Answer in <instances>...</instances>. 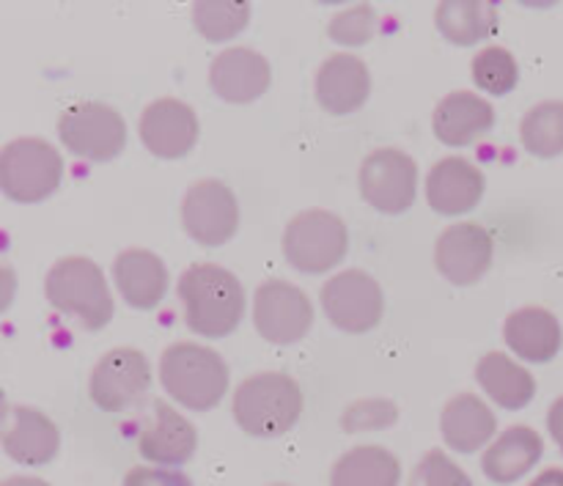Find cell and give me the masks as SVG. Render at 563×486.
I'll list each match as a JSON object with an SVG mask.
<instances>
[{
  "mask_svg": "<svg viewBox=\"0 0 563 486\" xmlns=\"http://www.w3.org/2000/svg\"><path fill=\"white\" fill-rule=\"evenodd\" d=\"M179 300L190 333L225 339L245 317V289L231 269L220 264H192L179 278Z\"/></svg>",
  "mask_w": 563,
  "mask_h": 486,
  "instance_id": "obj_1",
  "label": "cell"
},
{
  "mask_svg": "<svg viewBox=\"0 0 563 486\" xmlns=\"http://www.w3.org/2000/svg\"><path fill=\"white\" fill-rule=\"evenodd\" d=\"M229 379L223 357L192 341L170 344L159 357V385L185 410H214L229 390Z\"/></svg>",
  "mask_w": 563,
  "mask_h": 486,
  "instance_id": "obj_2",
  "label": "cell"
},
{
  "mask_svg": "<svg viewBox=\"0 0 563 486\" xmlns=\"http://www.w3.org/2000/svg\"><path fill=\"white\" fill-rule=\"evenodd\" d=\"M231 412L242 432L251 438H280L300 421L302 390L289 374H253L234 390Z\"/></svg>",
  "mask_w": 563,
  "mask_h": 486,
  "instance_id": "obj_3",
  "label": "cell"
},
{
  "mask_svg": "<svg viewBox=\"0 0 563 486\" xmlns=\"http://www.w3.org/2000/svg\"><path fill=\"white\" fill-rule=\"evenodd\" d=\"M44 295L55 311L75 317L86 330L108 328L115 306L102 267L86 256H66L44 278Z\"/></svg>",
  "mask_w": 563,
  "mask_h": 486,
  "instance_id": "obj_4",
  "label": "cell"
},
{
  "mask_svg": "<svg viewBox=\"0 0 563 486\" xmlns=\"http://www.w3.org/2000/svg\"><path fill=\"white\" fill-rule=\"evenodd\" d=\"M64 181V159L42 137H16L0 148V192L14 203H42Z\"/></svg>",
  "mask_w": 563,
  "mask_h": 486,
  "instance_id": "obj_5",
  "label": "cell"
},
{
  "mask_svg": "<svg viewBox=\"0 0 563 486\" xmlns=\"http://www.w3.org/2000/svg\"><path fill=\"white\" fill-rule=\"evenodd\" d=\"M346 251H350L346 223L328 209H306L295 214L284 231V256L297 273H330L344 262Z\"/></svg>",
  "mask_w": 563,
  "mask_h": 486,
  "instance_id": "obj_6",
  "label": "cell"
},
{
  "mask_svg": "<svg viewBox=\"0 0 563 486\" xmlns=\"http://www.w3.org/2000/svg\"><path fill=\"white\" fill-rule=\"evenodd\" d=\"M58 137L75 157L110 163L124 152L126 124L110 104L77 102L60 113Z\"/></svg>",
  "mask_w": 563,
  "mask_h": 486,
  "instance_id": "obj_7",
  "label": "cell"
},
{
  "mask_svg": "<svg viewBox=\"0 0 563 486\" xmlns=\"http://www.w3.org/2000/svg\"><path fill=\"white\" fill-rule=\"evenodd\" d=\"M313 324V306L300 286L289 280H264L253 295V328L275 346L297 344Z\"/></svg>",
  "mask_w": 563,
  "mask_h": 486,
  "instance_id": "obj_8",
  "label": "cell"
},
{
  "mask_svg": "<svg viewBox=\"0 0 563 486\" xmlns=\"http://www.w3.org/2000/svg\"><path fill=\"white\" fill-rule=\"evenodd\" d=\"M330 324L341 333L363 335L379 324L385 313V297L377 280L363 269H344L333 275L319 291Z\"/></svg>",
  "mask_w": 563,
  "mask_h": 486,
  "instance_id": "obj_9",
  "label": "cell"
},
{
  "mask_svg": "<svg viewBox=\"0 0 563 486\" xmlns=\"http://www.w3.org/2000/svg\"><path fill=\"white\" fill-rule=\"evenodd\" d=\"M152 390L148 357L135 346H115L99 357L91 372L88 394L102 412H124Z\"/></svg>",
  "mask_w": 563,
  "mask_h": 486,
  "instance_id": "obj_10",
  "label": "cell"
},
{
  "mask_svg": "<svg viewBox=\"0 0 563 486\" xmlns=\"http://www.w3.org/2000/svg\"><path fill=\"white\" fill-rule=\"evenodd\" d=\"M361 196L383 214H401L416 203L418 165L407 152L383 146L361 165Z\"/></svg>",
  "mask_w": 563,
  "mask_h": 486,
  "instance_id": "obj_11",
  "label": "cell"
},
{
  "mask_svg": "<svg viewBox=\"0 0 563 486\" xmlns=\"http://www.w3.org/2000/svg\"><path fill=\"white\" fill-rule=\"evenodd\" d=\"M181 225L203 247H220L240 231V203L234 190L218 179L190 185L181 201Z\"/></svg>",
  "mask_w": 563,
  "mask_h": 486,
  "instance_id": "obj_12",
  "label": "cell"
},
{
  "mask_svg": "<svg viewBox=\"0 0 563 486\" xmlns=\"http://www.w3.org/2000/svg\"><path fill=\"white\" fill-rule=\"evenodd\" d=\"M495 256L493 234L482 223H454L434 242L438 273L454 286H473L489 273Z\"/></svg>",
  "mask_w": 563,
  "mask_h": 486,
  "instance_id": "obj_13",
  "label": "cell"
},
{
  "mask_svg": "<svg viewBox=\"0 0 563 486\" xmlns=\"http://www.w3.org/2000/svg\"><path fill=\"white\" fill-rule=\"evenodd\" d=\"M137 135L146 152L157 159H181L196 148L201 124H198L196 110L187 102L174 97L154 99L146 104L137 124Z\"/></svg>",
  "mask_w": 563,
  "mask_h": 486,
  "instance_id": "obj_14",
  "label": "cell"
},
{
  "mask_svg": "<svg viewBox=\"0 0 563 486\" xmlns=\"http://www.w3.org/2000/svg\"><path fill=\"white\" fill-rule=\"evenodd\" d=\"M198 432L168 401H154L152 418L137 434V451L154 467H181L196 456Z\"/></svg>",
  "mask_w": 563,
  "mask_h": 486,
  "instance_id": "obj_15",
  "label": "cell"
},
{
  "mask_svg": "<svg viewBox=\"0 0 563 486\" xmlns=\"http://www.w3.org/2000/svg\"><path fill=\"white\" fill-rule=\"evenodd\" d=\"M487 179L482 168L465 157H443L429 168L427 201L443 218H460L482 203Z\"/></svg>",
  "mask_w": 563,
  "mask_h": 486,
  "instance_id": "obj_16",
  "label": "cell"
},
{
  "mask_svg": "<svg viewBox=\"0 0 563 486\" xmlns=\"http://www.w3.org/2000/svg\"><path fill=\"white\" fill-rule=\"evenodd\" d=\"M273 69L262 53L251 47H229L214 55L209 66V86L231 104H251L267 93Z\"/></svg>",
  "mask_w": 563,
  "mask_h": 486,
  "instance_id": "obj_17",
  "label": "cell"
},
{
  "mask_svg": "<svg viewBox=\"0 0 563 486\" xmlns=\"http://www.w3.org/2000/svg\"><path fill=\"white\" fill-rule=\"evenodd\" d=\"M372 71L357 55L335 53L319 66L317 102L328 115H350L366 104Z\"/></svg>",
  "mask_w": 563,
  "mask_h": 486,
  "instance_id": "obj_18",
  "label": "cell"
},
{
  "mask_svg": "<svg viewBox=\"0 0 563 486\" xmlns=\"http://www.w3.org/2000/svg\"><path fill=\"white\" fill-rule=\"evenodd\" d=\"M5 456L22 467H44L58 456L60 432L53 418L33 407H14L11 421L0 429Z\"/></svg>",
  "mask_w": 563,
  "mask_h": 486,
  "instance_id": "obj_19",
  "label": "cell"
},
{
  "mask_svg": "<svg viewBox=\"0 0 563 486\" xmlns=\"http://www.w3.org/2000/svg\"><path fill=\"white\" fill-rule=\"evenodd\" d=\"M113 280L126 306L135 311H154L165 300L170 286L163 258L143 247H130L115 256Z\"/></svg>",
  "mask_w": 563,
  "mask_h": 486,
  "instance_id": "obj_20",
  "label": "cell"
},
{
  "mask_svg": "<svg viewBox=\"0 0 563 486\" xmlns=\"http://www.w3.org/2000/svg\"><path fill=\"white\" fill-rule=\"evenodd\" d=\"M495 124V108L471 91H451L440 99L432 115V130L445 146H471Z\"/></svg>",
  "mask_w": 563,
  "mask_h": 486,
  "instance_id": "obj_21",
  "label": "cell"
},
{
  "mask_svg": "<svg viewBox=\"0 0 563 486\" xmlns=\"http://www.w3.org/2000/svg\"><path fill=\"white\" fill-rule=\"evenodd\" d=\"M440 432L451 451L476 454L484 445L493 443L498 432V418L489 410L487 401H482V396L460 394L440 412Z\"/></svg>",
  "mask_w": 563,
  "mask_h": 486,
  "instance_id": "obj_22",
  "label": "cell"
},
{
  "mask_svg": "<svg viewBox=\"0 0 563 486\" xmlns=\"http://www.w3.org/2000/svg\"><path fill=\"white\" fill-rule=\"evenodd\" d=\"M504 341L526 363H550L561 352L563 330L548 308L528 306L509 313L504 322Z\"/></svg>",
  "mask_w": 563,
  "mask_h": 486,
  "instance_id": "obj_23",
  "label": "cell"
},
{
  "mask_svg": "<svg viewBox=\"0 0 563 486\" xmlns=\"http://www.w3.org/2000/svg\"><path fill=\"white\" fill-rule=\"evenodd\" d=\"M544 454L542 434L531 427H511L487 445L482 456L484 476L493 484H515L526 476Z\"/></svg>",
  "mask_w": 563,
  "mask_h": 486,
  "instance_id": "obj_24",
  "label": "cell"
},
{
  "mask_svg": "<svg viewBox=\"0 0 563 486\" xmlns=\"http://www.w3.org/2000/svg\"><path fill=\"white\" fill-rule=\"evenodd\" d=\"M476 383L504 410H522L537 396V379L504 352H487L476 366Z\"/></svg>",
  "mask_w": 563,
  "mask_h": 486,
  "instance_id": "obj_25",
  "label": "cell"
},
{
  "mask_svg": "<svg viewBox=\"0 0 563 486\" xmlns=\"http://www.w3.org/2000/svg\"><path fill=\"white\" fill-rule=\"evenodd\" d=\"M401 462L383 445L350 449L330 471V486H399Z\"/></svg>",
  "mask_w": 563,
  "mask_h": 486,
  "instance_id": "obj_26",
  "label": "cell"
},
{
  "mask_svg": "<svg viewBox=\"0 0 563 486\" xmlns=\"http://www.w3.org/2000/svg\"><path fill=\"white\" fill-rule=\"evenodd\" d=\"M434 22L451 44L476 47L495 31L498 11L493 3H478V0H445L434 11Z\"/></svg>",
  "mask_w": 563,
  "mask_h": 486,
  "instance_id": "obj_27",
  "label": "cell"
},
{
  "mask_svg": "<svg viewBox=\"0 0 563 486\" xmlns=\"http://www.w3.org/2000/svg\"><path fill=\"white\" fill-rule=\"evenodd\" d=\"M520 143L537 159H555L563 154V102H539L522 115Z\"/></svg>",
  "mask_w": 563,
  "mask_h": 486,
  "instance_id": "obj_28",
  "label": "cell"
},
{
  "mask_svg": "<svg viewBox=\"0 0 563 486\" xmlns=\"http://www.w3.org/2000/svg\"><path fill=\"white\" fill-rule=\"evenodd\" d=\"M251 22V5L236 0H203L192 5V25L209 42H229Z\"/></svg>",
  "mask_w": 563,
  "mask_h": 486,
  "instance_id": "obj_29",
  "label": "cell"
},
{
  "mask_svg": "<svg viewBox=\"0 0 563 486\" xmlns=\"http://www.w3.org/2000/svg\"><path fill=\"white\" fill-rule=\"evenodd\" d=\"M473 82L482 88L484 93H493V97H506L517 88L520 82V66H517L515 55L506 47H484L478 49L476 58L471 64Z\"/></svg>",
  "mask_w": 563,
  "mask_h": 486,
  "instance_id": "obj_30",
  "label": "cell"
},
{
  "mask_svg": "<svg viewBox=\"0 0 563 486\" xmlns=\"http://www.w3.org/2000/svg\"><path fill=\"white\" fill-rule=\"evenodd\" d=\"M407 486H473V482L445 451L434 449L418 462Z\"/></svg>",
  "mask_w": 563,
  "mask_h": 486,
  "instance_id": "obj_31",
  "label": "cell"
},
{
  "mask_svg": "<svg viewBox=\"0 0 563 486\" xmlns=\"http://www.w3.org/2000/svg\"><path fill=\"white\" fill-rule=\"evenodd\" d=\"M374 22H377V16H374L372 5L357 3L333 16V22L328 27V36L335 44H344V47H363L366 42H372Z\"/></svg>",
  "mask_w": 563,
  "mask_h": 486,
  "instance_id": "obj_32",
  "label": "cell"
},
{
  "mask_svg": "<svg viewBox=\"0 0 563 486\" xmlns=\"http://www.w3.org/2000/svg\"><path fill=\"white\" fill-rule=\"evenodd\" d=\"M399 410L388 399H361L344 412V432H368V429L394 427Z\"/></svg>",
  "mask_w": 563,
  "mask_h": 486,
  "instance_id": "obj_33",
  "label": "cell"
},
{
  "mask_svg": "<svg viewBox=\"0 0 563 486\" xmlns=\"http://www.w3.org/2000/svg\"><path fill=\"white\" fill-rule=\"evenodd\" d=\"M121 486H192L190 476L181 471H174V467H132L124 476Z\"/></svg>",
  "mask_w": 563,
  "mask_h": 486,
  "instance_id": "obj_34",
  "label": "cell"
},
{
  "mask_svg": "<svg viewBox=\"0 0 563 486\" xmlns=\"http://www.w3.org/2000/svg\"><path fill=\"white\" fill-rule=\"evenodd\" d=\"M16 295V273L9 267V264L0 262V313H5L14 302Z\"/></svg>",
  "mask_w": 563,
  "mask_h": 486,
  "instance_id": "obj_35",
  "label": "cell"
},
{
  "mask_svg": "<svg viewBox=\"0 0 563 486\" xmlns=\"http://www.w3.org/2000/svg\"><path fill=\"white\" fill-rule=\"evenodd\" d=\"M548 429H550V438L563 449V396L559 401H553L548 412Z\"/></svg>",
  "mask_w": 563,
  "mask_h": 486,
  "instance_id": "obj_36",
  "label": "cell"
},
{
  "mask_svg": "<svg viewBox=\"0 0 563 486\" xmlns=\"http://www.w3.org/2000/svg\"><path fill=\"white\" fill-rule=\"evenodd\" d=\"M531 486H563V471H559V467H550V471H544Z\"/></svg>",
  "mask_w": 563,
  "mask_h": 486,
  "instance_id": "obj_37",
  "label": "cell"
},
{
  "mask_svg": "<svg viewBox=\"0 0 563 486\" xmlns=\"http://www.w3.org/2000/svg\"><path fill=\"white\" fill-rule=\"evenodd\" d=\"M0 486H49V484L42 482V478H33V476H11V478H3Z\"/></svg>",
  "mask_w": 563,
  "mask_h": 486,
  "instance_id": "obj_38",
  "label": "cell"
},
{
  "mask_svg": "<svg viewBox=\"0 0 563 486\" xmlns=\"http://www.w3.org/2000/svg\"><path fill=\"white\" fill-rule=\"evenodd\" d=\"M5 416H9V401H5V394L0 390V423H5Z\"/></svg>",
  "mask_w": 563,
  "mask_h": 486,
  "instance_id": "obj_39",
  "label": "cell"
},
{
  "mask_svg": "<svg viewBox=\"0 0 563 486\" xmlns=\"http://www.w3.org/2000/svg\"><path fill=\"white\" fill-rule=\"evenodd\" d=\"M273 486H291V484H273Z\"/></svg>",
  "mask_w": 563,
  "mask_h": 486,
  "instance_id": "obj_40",
  "label": "cell"
},
{
  "mask_svg": "<svg viewBox=\"0 0 563 486\" xmlns=\"http://www.w3.org/2000/svg\"><path fill=\"white\" fill-rule=\"evenodd\" d=\"M561 451H563V449H561Z\"/></svg>",
  "mask_w": 563,
  "mask_h": 486,
  "instance_id": "obj_41",
  "label": "cell"
}]
</instances>
